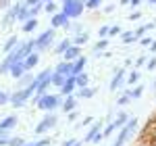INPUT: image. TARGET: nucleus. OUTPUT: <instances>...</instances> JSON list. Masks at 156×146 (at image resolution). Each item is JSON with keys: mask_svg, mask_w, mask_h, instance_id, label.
Returning <instances> with one entry per match:
<instances>
[{"mask_svg": "<svg viewBox=\"0 0 156 146\" xmlns=\"http://www.w3.org/2000/svg\"><path fill=\"white\" fill-rule=\"evenodd\" d=\"M92 123H94V117H83L81 125H92Z\"/></svg>", "mask_w": 156, "mask_h": 146, "instance_id": "obj_49", "label": "nucleus"}, {"mask_svg": "<svg viewBox=\"0 0 156 146\" xmlns=\"http://www.w3.org/2000/svg\"><path fill=\"white\" fill-rule=\"evenodd\" d=\"M75 142H77V140H65V142H62V146H73Z\"/></svg>", "mask_w": 156, "mask_h": 146, "instance_id": "obj_53", "label": "nucleus"}, {"mask_svg": "<svg viewBox=\"0 0 156 146\" xmlns=\"http://www.w3.org/2000/svg\"><path fill=\"white\" fill-rule=\"evenodd\" d=\"M129 94H131V98H140L144 94V86H135L133 90H129Z\"/></svg>", "mask_w": 156, "mask_h": 146, "instance_id": "obj_36", "label": "nucleus"}, {"mask_svg": "<svg viewBox=\"0 0 156 146\" xmlns=\"http://www.w3.org/2000/svg\"><path fill=\"white\" fill-rule=\"evenodd\" d=\"M77 117H79L77 109H75V111H69V113H67V119H69L71 123H75V121H77Z\"/></svg>", "mask_w": 156, "mask_h": 146, "instance_id": "obj_42", "label": "nucleus"}, {"mask_svg": "<svg viewBox=\"0 0 156 146\" xmlns=\"http://www.w3.org/2000/svg\"><path fill=\"white\" fill-rule=\"evenodd\" d=\"M129 102H131V94H129V90H127V92L117 100V104H119V107H125V104H129Z\"/></svg>", "mask_w": 156, "mask_h": 146, "instance_id": "obj_31", "label": "nucleus"}, {"mask_svg": "<svg viewBox=\"0 0 156 146\" xmlns=\"http://www.w3.org/2000/svg\"><path fill=\"white\" fill-rule=\"evenodd\" d=\"M23 138H19V136H11V140H9V146H23Z\"/></svg>", "mask_w": 156, "mask_h": 146, "instance_id": "obj_38", "label": "nucleus"}, {"mask_svg": "<svg viewBox=\"0 0 156 146\" xmlns=\"http://www.w3.org/2000/svg\"><path fill=\"white\" fill-rule=\"evenodd\" d=\"M152 88H154V90H156V79H154V84H152Z\"/></svg>", "mask_w": 156, "mask_h": 146, "instance_id": "obj_61", "label": "nucleus"}, {"mask_svg": "<svg viewBox=\"0 0 156 146\" xmlns=\"http://www.w3.org/2000/svg\"><path fill=\"white\" fill-rule=\"evenodd\" d=\"M9 96H11V94H6V92H0V107H2V104H9Z\"/></svg>", "mask_w": 156, "mask_h": 146, "instance_id": "obj_45", "label": "nucleus"}, {"mask_svg": "<svg viewBox=\"0 0 156 146\" xmlns=\"http://www.w3.org/2000/svg\"><path fill=\"white\" fill-rule=\"evenodd\" d=\"M73 146H83V142H75V144H73Z\"/></svg>", "mask_w": 156, "mask_h": 146, "instance_id": "obj_58", "label": "nucleus"}, {"mask_svg": "<svg viewBox=\"0 0 156 146\" xmlns=\"http://www.w3.org/2000/svg\"><path fill=\"white\" fill-rule=\"evenodd\" d=\"M94 94H96V88H90V86L79 88V98H83V100H87V98H94Z\"/></svg>", "mask_w": 156, "mask_h": 146, "instance_id": "obj_25", "label": "nucleus"}, {"mask_svg": "<svg viewBox=\"0 0 156 146\" xmlns=\"http://www.w3.org/2000/svg\"><path fill=\"white\" fill-rule=\"evenodd\" d=\"M27 19H31V17H29V9H27V6L23 4V2H21V9H19V13H17V21L25 23Z\"/></svg>", "mask_w": 156, "mask_h": 146, "instance_id": "obj_26", "label": "nucleus"}, {"mask_svg": "<svg viewBox=\"0 0 156 146\" xmlns=\"http://www.w3.org/2000/svg\"><path fill=\"white\" fill-rule=\"evenodd\" d=\"M140 44H142V46H150V44H152V38H140Z\"/></svg>", "mask_w": 156, "mask_h": 146, "instance_id": "obj_46", "label": "nucleus"}, {"mask_svg": "<svg viewBox=\"0 0 156 146\" xmlns=\"http://www.w3.org/2000/svg\"><path fill=\"white\" fill-rule=\"evenodd\" d=\"M102 4V0H85V6L87 9H98Z\"/></svg>", "mask_w": 156, "mask_h": 146, "instance_id": "obj_41", "label": "nucleus"}, {"mask_svg": "<svg viewBox=\"0 0 156 146\" xmlns=\"http://www.w3.org/2000/svg\"><path fill=\"white\" fill-rule=\"evenodd\" d=\"M146 69H150V71H154V69H156V57H152L150 61H146Z\"/></svg>", "mask_w": 156, "mask_h": 146, "instance_id": "obj_44", "label": "nucleus"}, {"mask_svg": "<svg viewBox=\"0 0 156 146\" xmlns=\"http://www.w3.org/2000/svg\"><path fill=\"white\" fill-rule=\"evenodd\" d=\"M54 71L60 73V75H65V77H69V75H73V63L62 61V63H58V65L54 67Z\"/></svg>", "mask_w": 156, "mask_h": 146, "instance_id": "obj_16", "label": "nucleus"}, {"mask_svg": "<svg viewBox=\"0 0 156 146\" xmlns=\"http://www.w3.org/2000/svg\"><path fill=\"white\" fill-rule=\"evenodd\" d=\"M44 9H46V13H50V15L58 13V11H56V4H54V2H46V4H44Z\"/></svg>", "mask_w": 156, "mask_h": 146, "instance_id": "obj_40", "label": "nucleus"}, {"mask_svg": "<svg viewBox=\"0 0 156 146\" xmlns=\"http://www.w3.org/2000/svg\"><path fill=\"white\" fill-rule=\"evenodd\" d=\"M17 61V57H15V52H9L6 57H4V61L0 63V75H4V73H9V69H11V65Z\"/></svg>", "mask_w": 156, "mask_h": 146, "instance_id": "obj_17", "label": "nucleus"}, {"mask_svg": "<svg viewBox=\"0 0 156 146\" xmlns=\"http://www.w3.org/2000/svg\"><path fill=\"white\" fill-rule=\"evenodd\" d=\"M146 61H148V59H146V57H140V59H137V61H135V65H137V67H142V65H146Z\"/></svg>", "mask_w": 156, "mask_h": 146, "instance_id": "obj_51", "label": "nucleus"}, {"mask_svg": "<svg viewBox=\"0 0 156 146\" xmlns=\"http://www.w3.org/2000/svg\"><path fill=\"white\" fill-rule=\"evenodd\" d=\"M87 40H90V36H87V34L83 31V34H79V36H75V38L71 40V42L75 44V46H81V44H85Z\"/></svg>", "mask_w": 156, "mask_h": 146, "instance_id": "obj_30", "label": "nucleus"}, {"mask_svg": "<svg viewBox=\"0 0 156 146\" xmlns=\"http://www.w3.org/2000/svg\"><path fill=\"white\" fill-rule=\"evenodd\" d=\"M129 117H131V115H127V113H119V115H117V119H115V127H117V130H119V127H123V125H125V123L129 121Z\"/></svg>", "mask_w": 156, "mask_h": 146, "instance_id": "obj_27", "label": "nucleus"}, {"mask_svg": "<svg viewBox=\"0 0 156 146\" xmlns=\"http://www.w3.org/2000/svg\"><path fill=\"white\" fill-rule=\"evenodd\" d=\"M50 27L52 29H58V27H65V29H69L71 27V21H69V17L65 15V13H54L52 17H50Z\"/></svg>", "mask_w": 156, "mask_h": 146, "instance_id": "obj_7", "label": "nucleus"}, {"mask_svg": "<svg viewBox=\"0 0 156 146\" xmlns=\"http://www.w3.org/2000/svg\"><path fill=\"white\" fill-rule=\"evenodd\" d=\"M0 6H9V0H0Z\"/></svg>", "mask_w": 156, "mask_h": 146, "instance_id": "obj_56", "label": "nucleus"}, {"mask_svg": "<svg viewBox=\"0 0 156 146\" xmlns=\"http://www.w3.org/2000/svg\"><path fill=\"white\" fill-rule=\"evenodd\" d=\"M140 17H142V13H140V11H133L131 15H129V19H131V21H137Z\"/></svg>", "mask_w": 156, "mask_h": 146, "instance_id": "obj_48", "label": "nucleus"}, {"mask_svg": "<svg viewBox=\"0 0 156 146\" xmlns=\"http://www.w3.org/2000/svg\"><path fill=\"white\" fill-rule=\"evenodd\" d=\"M17 44H19V38H17V36H11L9 40H6V42H4V46H2V52H4V54H9V52H11V50L15 48Z\"/></svg>", "mask_w": 156, "mask_h": 146, "instance_id": "obj_24", "label": "nucleus"}, {"mask_svg": "<svg viewBox=\"0 0 156 146\" xmlns=\"http://www.w3.org/2000/svg\"><path fill=\"white\" fill-rule=\"evenodd\" d=\"M62 82H65V75H60V73L52 71V75H50V86H56V88H60V86H62Z\"/></svg>", "mask_w": 156, "mask_h": 146, "instance_id": "obj_28", "label": "nucleus"}, {"mask_svg": "<svg viewBox=\"0 0 156 146\" xmlns=\"http://www.w3.org/2000/svg\"><path fill=\"white\" fill-rule=\"evenodd\" d=\"M2 138H11V130H2V127H0V140H2Z\"/></svg>", "mask_w": 156, "mask_h": 146, "instance_id": "obj_47", "label": "nucleus"}, {"mask_svg": "<svg viewBox=\"0 0 156 146\" xmlns=\"http://www.w3.org/2000/svg\"><path fill=\"white\" fill-rule=\"evenodd\" d=\"M121 31H123V29H121V25H112V27L108 29V38H115V36H119Z\"/></svg>", "mask_w": 156, "mask_h": 146, "instance_id": "obj_39", "label": "nucleus"}, {"mask_svg": "<svg viewBox=\"0 0 156 146\" xmlns=\"http://www.w3.org/2000/svg\"><path fill=\"white\" fill-rule=\"evenodd\" d=\"M17 121H19V119H17L15 115H9V117L0 119V127H2V130H12V127L17 125Z\"/></svg>", "mask_w": 156, "mask_h": 146, "instance_id": "obj_20", "label": "nucleus"}, {"mask_svg": "<svg viewBox=\"0 0 156 146\" xmlns=\"http://www.w3.org/2000/svg\"><path fill=\"white\" fill-rule=\"evenodd\" d=\"M83 6H85V0H69L62 4V13L71 19V17H79L83 13Z\"/></svg>", "mask_w": 156, "mask_h": 146, "instance_id": "obj_5", "label": "nucleus"}, {"mask_svg": "<svg viewBox=\"0 0 156 146\" xmlns=\"http://www.w3.org/2000/svg\"><path fill=\"white\" fill-rule=\"evenodd\" d=\"M31 82H34V75L27 71L23 77H19V79H17V90H21V88H27V86L31 84Z\"/></svg>", "mask_w": 156, "mask_h": 146, "instance_id": "obj_23", "label": "nucleus"}, {"mask_svg": "<svg viewBox=\"0 0 156 146\" xmlns=\"http://www.w3.org/2000/svg\"><path fill=\"white\" fill-rule=\"evenodd\" d=\"M148 2H150V4H154V6H156V0H148Z\"/></svg>", "mask_w": 156, "mask_h": 146, "instance_id": "obj_59", "label": "nucleus"}, {"mask_svg": "<svg viewBox=\"0 0 156 146\" xmlns=\"http://www.w3.org/2000/svg\"><path fill=\"white\" fill-rule=\"evenodd\" d=\"M60 94H48V92H44L42 96H37L34 98L36 100V104H37V109H42V111H46V113H50V111H56L60 107Z\"/></svg>", "mask_w": 156, "mask_h": 146, "instance_id": "obj_1", "label": "nucleus"}, {"mask_svg": "<svg viewBox=\"0 0 156 146\" xmlns=\"http://www.w3.org/2000/svg\"><path fill=\"white\" fill-rule=\"evenodd\" d=\"M9 73H11L15 79H19V77H23L25 73H27V69H25V65H23V61H15L11 65V69H9Z\"/></svg>", "mask_w": 156, "mask_h": 146, "instance_id": "obj_13", "label": "nucleus"}, {"mask_svg": "<svg viewBox=\"0 0 156 146\" xmlns=\"http://www.w3.org/2000/svg\"><path fill=\"white\" fill-rule=\"evenodd\" d=\"M65 98H67V100H62V102H60V107H62L65 113L77 109V98H75V94H69V96H65Z\"/></svg>", "mask_w": 156, "mask_h": 146, "instance_id": "obj_18", "label": "nucleus"}, {"mask_svg": "<svg viewBox=\"0 0 156 146\" xmlns=\"http://www.w3.org/2000/svg\"><path fill=\"white\" fill-rule=\"evenodd\" d=\"M34 92H36V84L31 82L27 88H21V90H17L15 94H11V96H9V102H11L15 109H19V107H23L25 102L34 96Z\"/></svg>", "mask_w": 156, "mask_h": 146, "instance_id": "obj_2", "label": "nucleus"}, {"mask_svg": "<svg viewBox=\"0 0 156 146\" xmlns=\"http://www.w3.org/2000/svg\"><path fill=\"white\" fill-rule=\"evenodd\" d=\"M121 4H123V6H125V4H129V0H121Z\"/></svg>", "mask_w": 156, "mask_h": 146, "instance_id": "obj_57", "label": "nucleus"}, {"mask_svg": "<svg viewBox=\"0 0 156 146\" xmlns=\"http://www.w3.org/2000/svg\"><path fill=\"white\" fill-rule=\"evenodd\" d=\"M37 2H42V0H25L23 4H25V6H36Z\"/></svg>", "mask_w": 156, "mask_h": 146, "instance_id": "obj_50", "label": "nucleus"}, {"mask_svg": "<svg viewBox=\"0 0 156 146\" xmlns=\"http://www.w3.org/2000/svg\"><path fill=\"white\" fill-rule=\"evenodd\" d=\"M77 57H81V46H75V44H71L69 48L62 52V59H65V61H69V63H73Z\"/></svg>", "mask_w": 156, "mask_h": 146, "instance_id": "obj_12", "label": "nucleus"}, {"mask_svg": "<svg viewBox=\"0 0 156 146\" xmlns=\"http://www.w3.org/2000/svg\"><path fill=\"white\" fill-rule=\"evenodd\" d=\"M87 65V57H77L75 61H73V75H77V73H83V67Z\"/></svg>", "mask_w": 156, "mask_h": 146, "instance_id": "obj_19", "label": "nucleus"}, {"mask_svg": "<svg viewBox=\"0 0 156 146\" xmlns=\"http://www.w3.org/2000/svg\"><path fill=\"white\" fill-rule=\"evenodd\" d=\"M137 127V119L135 117H129V121L125 123L123 127H119V134H117V140H115V144L112 146H123L129 138H131V132Z\"/></svg>", "mask_w": 156, "mask_h": 146, "instance_id": "obj_3", "label": "nucleus"}, {"mask_svg": "<svg viewBox=\"0 0 156 146\" xmlns=\"http://www.w3.org/2000/svg\"><path fill=\"white\" fill-rule=\"evenodd\" d=\"M137 82H140V73H137V71H131V73H129V77H127V84H129V86H135Z\"/></svg>", "mask_w": 156, "mask_h": 146, "instance_id": "obj_35", "label": "nucleus"}, {"mask_svg": "<svg viewBox=\"0 0 156 146\" xmlns=\"http://www.w3.org/2000/svg\"><path fill=\"white\" fill-rule=\"evenodd\" d=\"M108 29H110L108 25H102L100 31H98V38H100V40H102V38H108Z\"/></svg>", "mask_w": 156, "mask_h": 146, "instance_id": "obj_43", "label": "nucleus"}, {"mask_svg": "<svg viewBox=\"0 0 156 146\" xmlns=\"http://www.w3.org/2000/svg\"><path fill=\"white\" fill-rule=\"evenodd\" d=\"M71 44H73V42H71V38H65V40H60L58 44H56V48H54V54H60V57H62V52L69 48Z\"/></svg>", "mask_w": 156, "mask_h": 146, "instance_id": "obj_22", "label": "nucleus"}, {"mask_svg": "<svg viewBox=\"0 0 156 146\" xmlns=\"http://www.w3.org/2000/svg\"><path fill=\"white\" fill-rule=\"evenodd\" d=\"M123 36H121V40L125 42V44H129V42H135V38H133V31H121Z\"/></svg>", "mask_w": 156, "mask_h": 146, "instance_id": "obj_37", "label": "nucleus"}, {"mask_svg": "<svg viewBox=\"0 0 156 146\" xmlns=\"http://www.w3.org/2000/svg\"><path fill=\"white\" fill-rule=\"evenodd\" d=\"M115 130H117V127H115V123L110 121L106 125V127H104V130H102V138H110V136H112V132H115Z\"/></svg>", "mask_w": 156, "mask_h": 146, "instance_id": "obj_32", "label": "nucleus"}, {"mask_svg": "<svg viewBox=\"0 0 156 146\" xmlns=\"http://www.w3.org/2000/svg\"><path fill=\"white\" fill-rule=\"evenodd\" d=\"M104 11H106V13H112V11H115V4H108V6L104 9Z\"/></svg>", "mask_w": 156, "mask_h": 146, "instance_id": "obj_54", "label": "nucleus"}, {"mask_svg": "<svg viewBox=\"0 0 156 146\" xmlns=\"http://www.w3.org/2000/svg\"><path fill=\"white\" fill-rule=\"evenodd\" d=\"M123 79H125V67H121L119 71L115 73V77H112V79H110V84H108V90H110V92H115L117 88H121V86H123Z\"/></svg>", "mask_w": 156, "mask_h": 146, "instance_id": "obj_10", "label": "nucleus"}, {"mask_svg": "<svg viewBox=\"0 0 156 146\" xmlns=\"http://www.w3.org/2000/svg\"><path fill=\"white\" fill-rule=\"evenodd\" d=\"M56 123H58V117L54 115V111H50V113H46V117L36 125V134H48Z\"/></svg>", "mask_w": 156, "mask_h": 146, "instance_id": "obj_6", "label": "nucleus"}, {"mask_svg": "<svg viewBox=\"0 0 156 146\" xmlns=\"http://www.w3.org/2000/svg\"><path fill=\"white\" fill-rule=\"evenodd\" d=\"M150 52L156 54V40H152V44H150Z\"/></svg>", "mask_w": 156, "mask_h": 146, "instance_id": "obj_52", "label": "nucleus"}, {"mask_svg": "<svg viewBox=\"0 0 156 146\" xmlns=\"http://www.w3.org/2000/svg\"><path fill=\"white\" fill-rule=\"evenodd\" d=\"M36 27H37V19H27V21L23 23V31L25 34H31Z\"/></svg>", "mask_w": 156, "mask_h": 146, "instance_id": "obj_29", "label": "nucleus"}, {"mask_svg": "<svg viewBox=\"0 0 156 146\" xmlns=\"http://www.w3.org/2000/svg\"><path fill=\"white\" fill-rule=\"evenodd\" d=\"M52 42H54V29L50 27V29H46L44 34H40L36 38V52H46L52 46Z\"/></svg>", "mask_w": 156, "mask_h": 146, "instance_id": "obj_4", "label": "nucleus"}, {"mask_svg": "<svg viewBox=\"0 0 156 146\" xmlns=\"http://www.w3.org/2000/svg\"><path fill=\"white\" fill-rule=\"evenodd\" d=\"M37 63H40V52H36V50H34L31 54H27V57L23 59V65H25V69H27V71H31Z\"/></svg>", "mask_w": 156, "mask_h": 146, "instance_id": "obj_15", "label": "nucleus"}, {"mask_svg": "<svg viewBox=\"0 0 156 146\" xmlns=\"http://www.w3.org/2000/svg\"><path fill=\"white\" fill-rule=\"evenodd\" d=\"M140 2H142V0H129V4H131V6H137Z\"/></svg>", "mask_w": 156, "mask_h": 146, "instance_id": "obj_55", "label": "nucleus"}, {"mask_svg": "<svg viewBox=\"0 0 156 146\" xmlns=\"http://www.w3.org/2000/svg\"><path fill=\"white\" fill-rule=\"evenodd\" d=\"M85 86H90V77H87V73H77L75 75V88H85Z\"/></svg>", "mask_w": 156, "mask_h": 146, "instance_id": "obj_21", "label": "nucleus"}, {"mask_svg": "<svg viewBox=\"0 0 156 146\" xmlns=\"http://www.w3.org/2000/svg\"><path fill=\"white\" fill-rule=\"evenodd\" d=\"M19 9H21V2L12 4L11 9H9V13H6V17L2 19V25H4V27H9V25H11L12 21H17V13H19Z\"/></svg>", "mask_w": 156, "mask_h": 146, "instance_id": "obj_11", "label": "nucleus"}, {"mask_svg": "<svg viewBox=\"0 0 156 146\" xmlns=\"http://www.w3.org/2000/svg\"><path fill=\"white\" fill-rule=\"evenodd\" d=\"M42 2H44V4H46V2H54V0H42Z\"/></svg>", "mask_w": 156, "mask_h": 146, "instance_id": "obj_60", "label": "nucleus"}, {"mask_svg": "<svg viewBox=\"0 0 156 146\" xmlns=\"http://www.w3.org/2000/svg\"><path fill=\"white\" fill-rule=\"evenodd\" d=\"M23 146H50V140L48 138H42V140H37V142H25Z\"/></svg>", "mask_w": 156, "mask_h": 146, "instance_id": "obj_34", "label": "nucleus"}, {"mask_svg": "<svg viewBox=\"0 0 156 146\" xmlns=\"http://www.w3.org/2000/svg\"><path fill=\"white\" fill-rule=\"evenodd\" d=\"M106 46H108V40H106V38H102V40H98L96 48H94V50H96V54H102V50L106 48Z\"/></svg>", "mask_w": 156, "mask_h": 146, "instance_id": "obj_33", "label": "nucleus"}, {"mask_svg": "<svg viewBox=\"0 0 156 146\" xmlns=\"http://www.w3.org/2000/svg\"><path fill=\"white\" fill-rule=\"evenodd\" d=\"M98 134H102V119L92 123V127H90L87 134L83 136V142H85V144H87V142H94V138H96Z\"/></svg>", "mask_w": 156, "mask_h": 146, "instance_id": "obj_9", "label": "nucleus"}, {"mask_svg": "<svg viewBox=\"0 0 156 146\" xmlns=\"http://www.w3.org/2000/svg\"><path fill=\"white\" fill-rule=\"evenodd\" d=\"M52 71H54V69H44V71L37 73V75H34V84H36V88L40 84H50V75H52Z\"/></svg>", "mask_w": 156, "mask_h": 146, "instance_id": "obj_14", "label": "nucleus"}, {"mask_svg": "<svg viewBox=\"0 0 156 146\" xmlns=\"http://www.w3.org/2000/svg\"><path fill=\"white\" fill-rule=\"evenodd\" d=\"M60 90V96H69V94H75V75H69L65 77L62 86L58 88Z\"/></svg>", "mask_w": 156, "mask_h": 146, "instance_id": "obj_8", "label": "nucleus"}, {"mask_svg": "<svg viewBox=\"0 0 156 146\" xmlns=\"http://www.w3.org/2000/svg\"><path fill=\"white\" fill-rule=\"evenodd\" d=\"M137 146H148V144H137Z\"/></svg>", "mask_w": 156, "mask_h": 146, "instance_id": "obj_62", "label": "nucleus"}, {"mask_svg": "<svg viewBox=\"0 0 156 146\" xmlns=\"http://www.w3.org/2000/svg\"><path fill=\"white\" fill-rule=\"evenodd\" d=\"M65 2H69V0H62V4H65Z\"/></svg>", "mask_w": 156, "mask_h": 146, "instance_id": "obj_63", "label": "nucleus"}]
</instances>
